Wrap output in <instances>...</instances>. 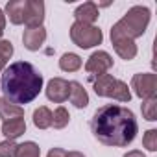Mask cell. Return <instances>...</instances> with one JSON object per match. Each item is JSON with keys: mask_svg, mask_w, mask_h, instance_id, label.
<instances>
[{"mask_svg": "<svg viewBox=\"0 0 157 157\" xmlns=\"http://www.w3.org/2000/svg\"><path fill=\"white\" fill-rule=\"evenodd\" d=\"M91 129L98 142L111 148H126L139 133L135 113L118 104H105L91 118Z\"/></svg>", "mask_w": 157, "mask_h": 157, "instance_id": "1", "label": "cell"}, {"mask_svg": "<svg viewBox=\"0 0 157 157\" xmlns=\"http://www.w3.org/2000/svg\"><path fill=\"white\" fill-rule=\"evenodd\" d=\"M43 74L28 61H15L2 72V87L4 98L21 105L33 102L43 91Z\"/></svg>", "mask_w": 157, "mask_h": 157, "instance_id": "2", "label": "cell"}, {"mask_svg": "<svg viewBox=\"0 0 157 157\" xmlns=\"http://www.w3.org/2000/svg\"><path fill=\"white\" fill-rule=\"evenodd\" d=\"M150 19H151V11L146 8V6H133L126 11V15L115 22L129 39H139L146 33V28L150 24Z\"/></svg>", "mask_w": 157, "mask_h": 157, "instance_id": "3", "label": "cell"}, {"mask_svg": "<svg viewBox=\"0 0 157 157\" xmlns=\"http://www.w3.org/2000/svg\"><path fill=\"white\" fill-rule=\"evenodd\" d=\"M70 39L72 43L78 46V48H93V46H98L102 44L104 41V33L98 26L94 24H82V22H72L70 26Z\"/></svg>", "mask_w": 157, "mask_h": 157, "instance_id": "4", "label": "cell"}, {"mask_svg": "<svg viewBox=\"0 0 157 157\" xmlns=\"http://www.w3.org/2000/svg\"><path fill=\"white\" fill-rule=\"evenodd\" d=\"M131 89L140 100L157 96V76L153 72H139L131 78Z\"/></svg>", "mask_w": 157, "mask_h": 157, "instance_id": "5", "label": "cell"}, {"mask_svg": "<svg viewBox=\"0 0 157 157\" xmlns=\"http://www.w3.org/2000/svg\"><path fill=\"white\" fill-rule=\"evenodd\" d=\"M111 44H113L117 56L122 57V59H126V61L135 59V56H137V52H139L135 41L129 39L117 24H113V28H111Z\"/></svg>", "mask_w": 157, "mask_h": 157, "instance_id": "6", "label": "cell"}, {"mask_svg": "<svg viewBox=\"0 0 157 157\" xmlns=\"http://www.w3.org/2000/svg\"><path fill=\"white\" fill-rule=\"evenodd\" d=\"M113 68V57L105 50H96L91 54V57L85 61V70L93 76H102L107 74Z\"/></svg>", "mask_w": 157, "mask_h": 157, "instance_id": "7", "label": "cell"}, {"mask_svg": "<svg viewBox=\"0 0 157 157\" xmlns=\"http://www.w3.org/2000/svg\"><path fill=\"white\" fill-rule=\"evenodd\" d=\"M44 22V2L43 0H26L24 24L28 28H39Z\"/></svg>", "mask_w": 157, "mask_h": 157, "instance_id": "8", "label": "cell"}, {"mask_svg": "<svg viewBox=\"0 0 157 157\" xmlns=\"http://www.w3.org/2000/svg\"><path fill=\"white\" fill-rule=\"evenodd\" d=\"M46 98L54 104H63L68 100V94H70V87H68V82L65 78H52L46 85Z\"/></svg>", "mask_w": 157, "mask_h": 157, "instance_id": "9", "label": "cell"}, {"mask_svg": "<svg viewBox=\"0 0 157 157\" xmlns=\"http://www.w3.org/2000/svg\"><path fill=\"white\" fill-rule=\"evenodd\" d=\"M44 41H46V30H44V26L26 28L24 33H22V44L30 52H37L44 44Z\"/></svg>", "mask_w": 157, "mask_h": 157, "instance_id": "10", "label": "cell"}, {"mask_svg": "<svg viewBox=\"0 0 157 157\" xmlns=\"http://www.w3.org/2000/svg\"><path fill=\"white\" fill-rule=\"evenodd\" d=\"M98 17H100V11H98V6L94 2H83L74 11L76 22H82V24H94L98 21Z\"/></svg>", "mask_w": 157, "mask_h": 157, "instance_id": "11", "label": "cell"}, {"mask_svg": "<svg viewBox=\"0 0 157 157\" xmlns=\"http://www.w3.org/2000/svg\"><path fill=\"white\" fill-rule=\"evenodd\" d=\"M0 133L6 135L8 140H15L19 137H22L26 133V120L22 118H13V120H6L0 128Z\"/></svg>", "mask_w": 157, "mask_h": 157, "instance_id": "12", "label": "cell"}, {"mask_svg": "<svg viewBox=\"0 0 157 157\" xmlns=\"http://www.w3.org/2000/svg\"><path fill=\"white\" fill-rule=\"evenodd\" d=\"M68 87H70V104L78 109H85L89 105V94L87 91L83 89V85L80 82H68Z\"/></svg>", "mask_w": 157, "mask_h": 157, "instance_id": "13", "label": "cell"}, {"mask_svg": "<svg viewBox=\"0 0 157 157\" xmlns=\"http://www.w3.org/2000/svg\"><path fill=\"white\" fill-rule=\"evenodd\" d=\"M115 82H117V78L113 74H102L98 76L94 83H93V89L96 93V96H102V98H109L111 96V91L115 87Z\"/></svg>", "mask_w": 157, "mask_h": 157, "instance_id": "14", "label": "cell"}, {"mask_svg": "<svg viewBox=\"0 0 157 157\" xmlns=\"http://www.w3.org/2000/svg\"><path fill=\"white\" fill-rule=\"evenodd\" d=\"M24 6H26V0H10L6 4V17H10V22L19 26L24 22Z\"/></svg>", "mask_w": 157, "mask_h": 157, "instance_id": "15", "label": "cell"}, {"mask_svg": "<svg viewBox=\"0 0 157 157\" xmlns=\"http://www.w3.org/2000/svg\"><path fill=\"white\" fill-rule=\"evenodd\" d=\"M22 117H24V109L21 105L10 102L8 98H0V118L4 122L13 118H22Z\"/></svg>", "mask_w": 157, "mask_h": 157, "instance_id": "16", "label": "cell"}, {"mask_svg": "<svg viewBox=\"0 0 157 157\" xmlns=\"http://www.w3.org/2000/svg\"><path fill=\"white\" fill-rule=\"evenodd\" d=\"M82 65H83L82 57L78 54H72V52H65L59 59V68L63 72H78L82 68Z\"/></svg>", "mask_w": 157, "mask_h": 157, "instance_id": "17", "label": "cell"}, {"mask_svg": "<svg viewBox=\"0 0 157 157\" xmlns=\"http://www.w3.org/2000/svg\"><path fill=\"white\" fill-rule=\"evenodd\" d=\"M33 126L37 129H48L52 128V111L46 105H41L33 111Z\"/></svg>", "mask_w": 157, "mask_h": 157, "instance_id": "18", "label": "cell"}, {"mask_svg": "<svg viewBox=\"0 0 157 157\" xmlns=\"http://www.w3.org/2000/svg\"><path fill=\"white\" fill-rule=\"evenodd\" d=\"M109 98L118 100V102H124V104H126V102H129V100H131V91H129L128 83H126V82H122V80H117Z\"/></svg>", "mask_w": 157, "mask_h": 157, "instance_id": "19", "label": "cell"}, {"mask_svg": "<svg viewBox=\"0 0 157 157\" xmlns=\"http://www.w3.org/2000/svg\"><path fill=\"white\" fill-rule=\"evenodd\" d=\"M68 122H70V113H68V109L63 107V105H59V107L52 113V128H54V129H63V128L68 126Z\"/></svg>", "mask_w": 157, "mask_h": 157, "instance_id": "20", "label": "cell"}, {"mask_svg": "<svg viewBox=\"0 0 157 157\" xmlns=\"http://www.w3.org/2000/svg\"><path fill=\"white\" fill-rule=\"evenodd\" d=\"M15 157H41V148L37 142L33 140H26L22 144H19L17 148V155Z\"/></svg>", "mask_w": 157, "mask_h": 157, "instance_id": "21", "label": "cell"}, {"mask_svg": "<svg viewBox=\"0 0 157 157\" xmlns=\"http://www.w3.org/2000/svg\"><path fill=\"white\" fill-rule=\"evenodd\" d=\"M142 117L148 122H155L157 120V96L142 100Z\"/></svg>", "mask_w": 157, "mask_h": 157, "instance_id": "22", "label": "cell"}, {"mask_svg": "<svg viewBox=\"0 0 157 157\" xmlns=\"http://www.w3.org/2000/svg\"><path fill=\"white\" fill-rule=\"evenodd\" d=\"M13 44H11V41H6V39H0V65H8V61L11 59V56H13Z\"/></svg>", "mask_w": 157, "mask_h": 157, "instance_id": "23", "label": "cell"}, {"mask_svg": "<svg viewBox=\"0 0 157 157\" xmlns=\"http://www.w3.org/2000/svg\"><path fill=\"white\" fill-rule=\"evenodd\" d=\"M142 146L148 151H157V129H148L142 135Z\"/></svg>", "mask_w": 157, "mask_h": 157, "instance_id": "24", "label": "cell"}, {"mask_svg": "<svg viewBox=\"0 0 157 157\" xmlns=\"http://www.w3.org/2000/svg\"><path fill=\"white\" fill-rule=\"evenodd\" d=\"M17 148L19 144L15 140H2L0 142V157H15L17 155Z\"/></svg>", "mask_w": 157, "mask_h": 157, "instance_id": "25", "label": "cell"}, {"mask_svg": "<svg viewBox=\"0 0 157 157\" xmlns=\"http://www.w3.org/2000/svg\"><path fill=\"white\" fill-rule=\"evenodd\" d=\"M65 155H67V151L63 148H52L46 157H65Z\"/></svg>", "mask_w": 157, "mask_h": 157, "instance_id": "26", "label": "cell"}, {"mask_svg": "<svg viewBox=\"0 0 157 157\" xmlns=\"http://www.w3.org/2000/svg\"><path fill=\"white\" fill-rule=\"evenodd\" d=\"M124 157H146V155L140 150H129L128 153H124Z\"/></svg>", "mask_w": 157, "mask_h": 157, "instance_id": "27", "label": "cell"}, {"mask_svg": "<svg viewBox=\"0 0 157 157\" xmlns=\"http://www.w3.org/2000/svg\"><path fill=\"white\" fill-rule=\"evenodd\" d=\"M4 28H6V13L0 8V30H4Z\"/></svg>", "mask_w": 157, "mask_h": 157, "instance_id": "28", "label": "cell"}, {"mask_svg": "<svg viewBox=\"0 0 157 157\" xmlns=\"http://www.w3.org/2000/svg\"><path fill=\"white\" fill-rule=\"evenodd\" d=\"M65 157H85V155H83L82 151H76V150H74V151H67Z\"/></svg>", "mask_w": 157, "mask_h": 157, "instance_id": "29", "label": "cell"}, {"mask_svg": "<svg viewBox=\"0 0 157 157\" xmlns=\"http://www.w3.org/2000/svg\"><path fill=\"white\" fill-rule=\"evenodd\" d=\"M4 68H6L4 65H0V74H2V72H4Z\"/></svg>", "mask_w": 157, "mask_h": 157, "instance_id": "30", "label": "cell"}, {"mask_svg": "<svg viewBox=\"0 0 157 157\" xmlns=\"http://www.w3.org/2000/svg\"><path fill=\"white\" fill-rule=\"evenodd\" d=\"M2 35H4V30H0V39H2Z\"/></svg>", "mask_w": 157, "mask_h": 157, "instance_id": "31", "label": "cell"}]
</instances>
